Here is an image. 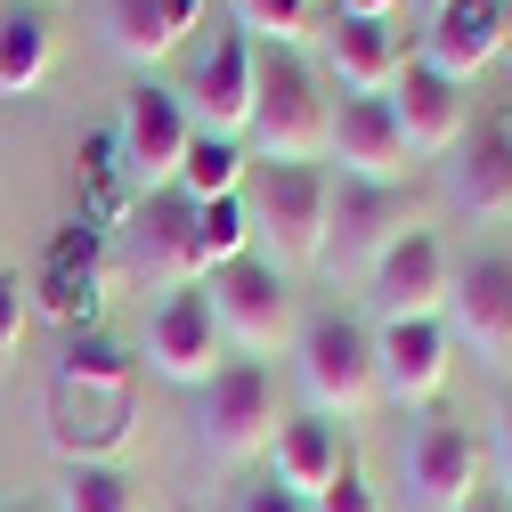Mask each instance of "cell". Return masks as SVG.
Instances as JSON below:
<instances>
[{
    "mask_svg": "<svg viewBox=\"0 0 512 512\" xmlns=\"http://www.w3.org/2000/svg\"><path fill=\"white\" fill-rule=\"evenodd\" d=\"M49 447L66 464H106V447L131 439L139 423V358L114 342H74L66 366H57V399H49Z\"/></svg>",
    "mask_w": 512,
    "mask_h": 512,
    "instance_id": "cell-1",
    "label": "cell"
},
{
    "mask_svg": "<svg viewBox=\"0 0 512 512\" xmlns=\"http://www.w3.org/2000/svg\"><path fill=\"white\" fill-rule=\"evenodd\" d=\"M252 155L269 171H317L334 139V98L301 49H261L252 57Z\"/></svg>",
    "mask_w": 512,
    "mask_h": 512,
    "instance_id": "cell-2",
    "label": "cell"
},
{
    "mask_svg": "<svg viewBox=\"0 0 512 512\" xmlns=\"http://www.w3.org/2000/svg\"><path fill=\"white\" fill-rule=\"evenodd\" d=\"M301 391H309V407L317 415H342V423H358L374 399H382V382H374V334L358 326L350 309H326V317H309L301 326Z\"/></svg>",
    "mask_w": 512,
    "mask_h": 512,
    "instance_id": "cell-3",
    "label": "cell"
},
{
    "mask_svg": "<svg viewBox=\"0 0 512 512\" xmlns=\"http://www.w3.org/2000/svg\"><path fill=\"white\" fill-rule=\"evenodd\" d=\"M399 236H415L407 187L334 179V196H326V252H317V269H334V277H374L382 261H391Z\"/></svg>",
    "mask_w": 512,
    "mask_h": 512,
    "instance_id": "cell-4",
    "label": "cell"
},
{
    "mask_svg": "<svg viewBox=\"0 0 512 512\" xmlns=\"http://www.w3.org/2000/svg\"><path fill=\"white\" fill-rule=\"evenodd\" d=\"M277 423H285V415H277V382H269L261 358H228V366L204 382L196 431H204V456H212V464H252V456H269Z\"/></svg>",
    "mask_w": 512,
    "mask_h": 512,
    "instance_id": "cell-5",
    "label": "cell"
},
{
    "mask_svg": "<svg viewBox=\"0 0 512 512\" xmlns=\"http://www.w3.org/2000/svg\"><path fill=\"white\" fill-rule=\"evenodd\" d=\"M326 196L334 179L326 171H269L261 196H252V244H269V269H317V252H326Z\"/></svg>",
    "mask_w": 512,
    "mask_h": 512,
    "instance_id": "cell-6",
    "label": "cell"
},
{
    "mask_svg": "<svg viewBox=\"0 0 512 512\" xmlns=\"http://www.w3.org/2000/svg\"><path fill=\"white\" fill-rule=\"evenodd\" d=\"M204 301H212L220 342H236V350H252V358H269V350L293 334V293H285V277H277L269 261H252V252L204 277Z\"/></svg>",
    "mask_w": 512,
    "mask_h": 512,
    "instance_id": "cell-7",
    "label": "cell"
},
{
    "mask_svg": "<svg viewBox=\"0 0 512 512\" xmlns=\"http://www.w3.org/2000/svg\"><path fill=\"white\" fill-rule=\"evenodd\" d=\"M447 342H464L488 366H512V252H472L447 285Z\"/></svg>",
    "mask_w": 512,
    "mask_h": 512,
    "instance_id": "cell-8",
    "label": "cell"
},
{
    "mask_svg": "<svg viewBox=\"0 0 512 512\" xmlns=\"http://www.w3.org/2000/svg\"><path fill=\"white\" fill-rule=\"evenodd\" d=\"M187 139H196V122H187L179 90H155V82H147V90H131L114 147H122V163H131L139 196H163V187L179 179V163H187Z\"/></svg>",
    "mask_w": 512,
    "mask_h": 512,
    "instance_id": "cell-9",
    "label": "cell"
},
{
    "mask_svg": "<svg viewBox=\"0 0 512 512\" xmlns=\"http://www.w3.org/2000/svg\"><path fill=\"white\" fill-rule=\"evenodd\" d=\"M220 350H228V342H220V326H212V301H204V285H179V293H163L155 326H147V366H155L163 382H187V391H204V382L228 366Z\"/></svg>",
    "mask_w": 512,
    "mask_h": 512,
    "instance_id": "cell-10",
    "label": "cell"
},
{
    "mask_svg": "<svg viewBox=\"0 0 512 512\" xmlns=\"http://www.w3.org/2000/svg\"><path fill=\"white\" fill-rule=\"evenodd\" d=\"M252 49L244 33H220L212 49H204V66H196V82L179 90V106H187V122H196V139H244L252 131Z\"/></svg>",
    "mask_w": 512,
    "mask_h": 512,
    "instance_id": "cell-11",
    "label": "cell"
},
{
    "mask_svg": "<svg viewBox=\"0 0 512 512\" xmlns=\"http://www.w3.org/2000/svg\"><path fill=\"white\" fill-rule=\"evenodd\" d=\"M512 49V17H504V0H447V9L431 17V33H423V66L439 74V82H480L496 57Z\"/></svg>",
    "mask_w": 512,
    "mask_h": 512,
    "instance_id": "cell-12",
    "label": "cell"
},
{
    "mask_svg": "<svg viewBox=\"0 0 512 512\" xmlns=\"http://www.w3.org/2000/svg\"><path fill=\"white\" fill-rule=\"evenodd\" d=\"M447 374H456V342H447L439 317H415V326H382L374 334V382H382V399L431 407L447 391Z\"/></svg>",
    "mask_w": 512,
    "mask_h": 512,
    "instance_id": "cell-13",
    "label": "cell"
},
{
    "mask_svg": "<svg viewBox=\"0 0 512 512\" xmlns=\"http://www.w3.org/2000/svg\"><path fill=\"white\" fill-rule=\"evenodd\" d=\"M447 285H456V261L439 252V236H399L391 261L374 269V301L382 326H415V317H447Z\"/></svg>",
    "mask_w": 512,
    "mask_h": 512,
    "instance_id": "cell-14",
    "label": "cell"
},
{
    "mask_svg": "<svg viewBox=\"0 0 512 512\" xmlns=\"http://www.w3.org/2000/svg\"><path fill=\"white\" fill-rule=\"evenodd\" d=\"M399 464H407V504H415V512H456V504L480 488L472 431H456V423H415Z\"/></svg>",
    "mask_w": 512,
    "mask_h": 512,
    "instance_id": "cell-15",
    "label": "cell"
},
{
    "mask_svg": "<svg viewBox=\"0 0 512 512\" xmlns=\"http://www.w3.org/2000/svg\"><path fill=\"white\" fill-rule=\"evenodd\" d=\"M326 155L342 163V179L399 187V179H407V139H399V122H391V98H342Z\"/></svg>",
    "mask_w": 512,
    "mask_h": 512,
    "instance_id": "cell-16",
    "label": "cell"
},
{
    "mask_svg": "<svg viewBox=\"0 0 512 512\" xmlns=\"http://www.w3.org/2000/svg\"><path fill=\"white\" fill-rule=\"evenodd\" d=\"M204 0H98V33L122 66H163V57L196 33Z\"/></svg>",
    "mask_w": 512,
    "mask_h": 512,
    "instance_id": "cell-17",
    "label": "cell"
},
{
    "mask_svg": "<svg viewBox=\"0 0 512 512\" xmlns=\"http://www.w3.org/2000/svg\"><path fill=\"white\" fill-rule=\"evenodd\" d=\"M391 122H399L407 155H447V147L464 139V90L439 82L423 57H415V66H399V82H391Z\"/></svg>",
    "mask_w": 512,
    "mask_h": 512,
    "instance_id": "cell-18",
    "label": "cell"
},
{
    "mask_svg": "<svg viewBox=\"0 0 512 512\" xmlns=\"http://www.w3.org/2000/svg\"><path fill=\"white\" fill-rule=\"evenodd\" d=\"M131 244H139V269L155 285H196V204L179 196V187H163V196H139L131 212Z\"/></svg>",
    "mask_w": 512,
    "mask_h": 512,
    "instance_id": "cell-19",
    "label": "cell"
},
{
    "mask_svg": "<svg viewBox=\"0 0 512 512\" xmlns=\"http://www.w3.org/2000/svg\"><path fill=\"white\" fill-rule=\"evenodd\" d=\"M399 66L407 57H399L391 25H366V17H334L326 25V74H334L342 98H391Z\"/></svg>",
    "mask_w": 512,
    "mask_h": 512,
    "instance_id": "cell-20",
    "label": "cell"
},
{
    "mask_svg": "<svg viewBox=\"0 0 512 512\" xmlns=\"http://www.w3.org/2000/svg\"><path fill=\"white\" fill-rule=\"evenodd\" d=\"M269 456H277V488L285 496H317V488H334V472L350 464L342 456V431L326 423V415H285L277 423V439H269Z\"/></svg>",
    "mask_w": 512,
    "mask_h": 512,
    "instance_id": "cell-21",
    "label": "cell"
},
{
    "mask_svg": "<svg viewBox=\"0 0 512 512\" xmlns=\"http://www.w3.org/2000/svg\"><path fill=\"white\" fill-rule=\"evenodd\" d=\"M456 204L472 220H512V131L480 122L472 139H456Z\"/></svg>",
    "mask_w": 512,
    "mask_h": 512,
    "instance_id": "cell-22",
    "label": "cell"
},
{
    "mask_svg": "<svg viewBox=\"0 0 512 512\" xmlns=\"http://www.w3.org/2000/svg\"><path fill=\"white\" fill-rule=\"evenodd\" d=\"M49 25L33 9H0V98H33L49 82Z\"/></svg>",
    "mask_w": 512,
    "mask_h": 512,
    "instance_id": "cell-23",
    "label": "cell"
},
{
    "mask_svg": "<svg viewBox=\"0 0 512 512\" xmlns=\"http://www.w3.org/2000/svg\"><path fill=\"white\" fill-rule=\"evenodd\" d=\"M252 252V212H244V196H220V204H196V285L212 277V269H228V261H244Z\"/></svg>",
    "mask_w": 512,
    "mask_h": 512,
    "instance_id": "cell-24",
    "label": "cell"
},
{
    "mask_svg": "<svg viewBox=\"0 0 512 512\" xmlns=\"http://www.w3.org/2000/svg\"><path fill=\"white\" fill-rule=\"evenodd\" d=\"M179 196L187 204H220V196H236L244 187V147H228V139H187V163H179Z\"/></svg>",
    "mask_w": 512,
    "mask_h": 512,
    "instance_id": "cell-25",
    "label": "cell"
},
{
    "mask_svg": "<svg viewBox=\"0 0 512 512\" xmlns=\"http://www.w3.org/2000/svg\"><path fill=\"white\" fill-rule=\"evenodd\" d=\"M57 512H139V496H131V480H122L114 464H66Z\"/></svg>",
    "mask_w": 512,
    "mask_h": 512,
    "instance_id": "cell-26",
    "label": "cell"
},
{
    "mask_svg": "<svg viewBox=\"0 0 512 512\" xmlns=\"http://www.w3.org/2000/svg\"><path fill=\"white\" fill-rule=\"evenodd\" d=\"M236 25L252 49H301L309 33V0H236Z\"/></svg>",
    "mask_w": 512,
    "mask_h": 512,
    "instance_id": "cell-27",
    "label": "cell"
},
{
    "mask_svg": "<svg viewBox=\"0 0 512 512\" xmlns=\"http://www.w3.org/2000/svg\"><path fill=\"white\" fill-rule=\"evenodd\" d=\"M41 309L57 326H90L98 317V277L90 269H41Z\"/></svg>",
    "mask_w": 512,
    "mask_h": 512,
    "instance_id": "cell-28",
    "label": "cell"
},
{
    "mask_svg": "<svg viewBox=\"0 0 512 512\" xmlns=\"http://www.w3.org/2000/svg\"><path fill=\"white\" fill-rule=\"evenodd\" d=\"M309 512H382V496L366 488V472H358V464H342V472H334V488H317V496H309Z\"/></svg>",
    "mask_w": 512,
    "mask_h": 512,
    "instance_id": "cell-29",
    "label": "cell"
},
{
    "mask_svg": "<svg viewBox=\"0 0 512 512\" xmlns=\"http://www.w3.org/2000/svg\"><path fill=\"white\" fill-rule=\"evenodd\" d=\"M25 326H33V293H25L17 277H0V358H17Z\"/></svg>",
    "mask_w": 512,
    "mask_h": 512,
    "instance_id": "cell-30",
    "label": "cell"
},
{
    "mask_svg": "<svg viewBox=\"0 0 512 512\" xmlns=\"http://www.w3.org/2000/svg\"><path fill=\"white\" fill-rule=\"evenodd\" d=\"M236 512H309V504H301V496H285V488L269 480V488H244V496H236Z\"/></svg>",
    "mask_w": 512,
    "mask_h": 512,
    "instance_id": "cell-31",
    "label": "cell"
},
{
    "mask_svg": "<svg viewBox=\"0 0 512 512\" xmlns=\"http://www.w3.org/2000/svg\"><path fill=\"white\" fill-rule=\"evenodd\" d=\"M456 512H512V496H496V488H472Z\"/></svg>",
    "mask_w": 512,
    "mask_h": 512,
    "instance_id": "cell-32",
    "label": "cell"
},
{
    "mask_svg": "<svg viewBox=\"0 0 512 512\" xmlns=\"http://www.w3.org/2000/svg\"><path fill=\"white\" fill-rule=\"evenodd\" d=\"M496 472H504V496H512V415H504V431H496Z\"/></svg>",
    "mask_w": 512,
    "mask_h": 512,
    "instance_id": "cell-33",
    "label": "cell"
},
{
    "mask_svg": "<svg viewBox=\"0 0 512 512\" xmlns=\"http://www.w3.org/2000/svg\"><path fill=\"white\" fill-rule=\"evenodd\" d=\"M342 17H366V25H382V17H391V0H342Z\"/></svg>",
    "mask_w": 512,
    "mask_h": 512,
    "instance_id": "cell-34",
    "label": "cell"
},
{
    "mask_svg": "<svg viewBox=\"0 0 512 512\" xmlns=\"http://www.w3.org/2000/svg\"><path fill=\"white\" fill-rule=\"evenodd\" d=\"M423 9H431V17H439V9H447V0H423Z\"/></svg>",
    "mask_w": 512,
    "mask_h": 512,
    "instance_id": "cell-35",
    "label": "cell"
}]
</instances>
